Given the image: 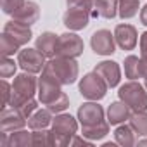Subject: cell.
Wrapping results in <instances>:
<instances>
[{
  "label": "cell",
  "mask_w": 147,
  "mask_h": 147,
  "mask_svg": "<svg viewBox=\"0 0 147 147\" xmlns=\"http://www.w3.org/2000/svg\"><path fill=\"white\" fill-rule=\"evenodd\" d=\"M144 80H145V88H147V76H145V78H144Z\"/></svg>",
  "instance_id": "8d00e7d4"
},
{
  "label": "cell",
  "mask_w": 147,
  "mask_h": 147,
  "mask_svg": "<svg viewBox=\"0 0 147 147\" xmlns=\"http://www.w3.org/2000/svg\"><path fill=\"white\" fill-rule=\"evenodd\" d=\"M2 97H4V106H2V109H4L5 106H9L11 97H12V85H9L5 80L2 82Z\"/></svg>",
  "instance_id": "836d02e7"
},
{
  "label": "cell",
  "mask_w": 147,
  "mask_h": 147,
  "mask_svg": "<svg viewBox=\"0 0 147 147\" xmlns=\"http://www.w3.org/2000/svg\"><path fill=\"white\" fill-rule=\"evenodd\" d=\"M78 131V121L71 114L59 113L52 119V130H50V142L54 147H66L71 144L73 137Z\"/></svg>",
  "instance_id": "7a4b0ae2"
},
{
  "label": "cell",
  "mask_w": 147,
  "mask_h": 147,
  "mask_svg": "<svg viewBox=\"0 0 147 147\" xmlns=\"http://www.w3.org/2000/svg\"><path fill=\"white\" fill-rule=\"evenodd\" d=\"M131 116V109L123 102H113L107 109V121L109 125H119V123H125L126 119H130Z\"/></svg>",
  "instance_id": "e0dca14e"
},
{
  "label": "cell",
  "mask_w": 147,
  "mask_h": 147,
  "mask_svg": "<svg viewBox=\"0 0 147 147\" xmlns=\"http://www.w3.org/2000/svg\"><path fill=\"white\" fill-rule=\"evenodd\" d=\"M107 83L104 82V78L97 73H88L85 75L80 82V94L82 97L88 99V100H100L106 97L107 94Z\"/></svg>",
  "instance_id": "5b68a950"
},
{
  "label": "cell",
  "mask_w": 147,
  "mask_h": 147,
  "mask_svg": "<svg viewBox=\"0 0 147 147\" xmlns=\"http://www.w3.org/2000/svg\"><path fill=\"white\" fill-rule=\"evenodd\" d=\"M83 40L76 33H62L57 38V50L55 57H71L76 59L83 54Z\"/></svg>",
  "instance_id": "8992f818"
},
{
  "label": "cell",
  "mask_w": 147,
  "mask_h": 147,
  "mask_svg": "<svg viewBox=\"0 0 147 147\" xmlns=\"http://www.w3.org/2000/svg\"><path fill=\"white\" fill-rule=\"evenodd\" d=\"M119 0H94V18L113 19L118 14Z\"/></svg>",
  "instance_id": "ac0fdd59"
},
{
  "label": "cell",
  "mask_w": 147,
  "mask_h": 147,
  "mask_svg": "<svg viewBox=\"0 0 147 147\" xmlns=\"http://www.w3.org/2000/svg\"><path fill=\"white\" fill-rule=\"evenodd\" d=\"M42 73H47L52 78H55L61 85H71L78 80L80 67L78 62L71 57H52L45 62Z\"/></svg>",
  "instance_id": "6da1fadb"
},
{
  "label": "cell",
  "mask_w": 147,
  "mask_h": 147,
  "mask_svg": "<svg viewBox=\"0 0 147 147\" xmlns=\"http://www.w3.org/2000/svg\"><path fill=\"white\" fill-rule=\"evenodd\" d=\"M61 87L62 85L55 78H52L50 75H47V73H42V76L38 78V100L43 106L52 104L62 94Z\"/></svg>",
  "instance_id": "ba28073f"
},
{
  "label": "cell",
  "mask_w": 147,
  "mask_h": 147,
  "mask_svg": "<svg viewBox=\"0 0 147 147\" xmlns=\"http://www.w3.org/2000/svg\"><path fill=\"white\" fill-rule=\"evenodd\" d=\"M135 135L137 133L130 125H121L114 131V140L123 147H131V145H135Z\"/></svg>",
  "instance_id": "7402d4cb"
},
{
  "label": "cell",
  "mask_w": 147,
  "mask_h": 147,
  "mask_svg": "<svg viewBox=\"0 0 147 147\" xmlns=\"http://www.w3.org/2000/svg\"><path fill=\"white\" fill-rule=\"evenodd\" d=\"M114 33H111L109 30H97L92 38H90V45L92 50L97 55H111L114 54Z\"/></svg>",
  "instance_id": "7c38bea8"
},
{
  "label": "cell",
  "mask_w": 147,
  "mask_h": 147,
  "mask_svg": "<svg viewBox=\"0 0 147 147\" xmlns=\"http://www.w3.org/2000/svg\"><path fill=\"white\" fill-rule=\"evenodd\" d=\"M140 61H142V71L145 78L147 76V31L140 35Z\"/></svg>",
  "instance_id": "1f68e13d"
},
{
  "label": "cell",
  "mask_w": 147,
  "mask_h": 147,
  "mask_svg": "<svg viewBox=\"0 0 147 147\" xmlns=\"http://www.w3.org/2000/svg\"><path fill=\"white\" fill-rule=\"evenodd\" d=\"M26 2V0H0V5H2V11L4 14H9L12 16L18 9L23 7V4Z\"/></svg>",
  "instance_id": "4dcf8cb0"
},
{
  "label": "cell",
  "mask_w": 147,
  "mask_h": 147,
  "mask_svg": "<svg viewBox=\"0 0 147 147\" xmlns=\"http://www.w3.org/2000/svg\"><path fill=\"white\" fill-rule=\"evenodd\" d=\"M33 145V131L26 130H16L9 133V147H31Z\"/></svg>",
  "instance_id": "603a6c76"
},
{
  "label": "cell",
  "mask_w": 147,
  "mask_h": 147,
  "mask_svg": "<svg viewBox=\"0 0 147 147\" xmlns=\"http://www.w3.org/2000/svg\"><path fill=\"white\" fill-rule=\"evenodd\" d=\"M109 133V121H102L95 126H88V128H82V135L90 138V140H100Z\"/></svg>",
  "instance_id": "cb8c5ba5"
},
{
  "label": "cell",
  "mask_w": 147,
  "mask_h": 147,
  "mask_svg": "<svg viewBox=\"0 0 147 147\" xmlns=\"http://www.w3.org/2000/svg\"><path fill=\"white\" fill-rule=\"evenodd\" d=\"M28 123V118L16 107H4L2 113H0V131H5V133H12L16 130L24 128Z\"/></svg>",
  "instance_id": "9c48e42d"
},
{
  "label": "cell",
  "mask_w": 147,
  "mask_h": 147,
  "mask_svg": "<svg viewBox=\"0 0 147 147\" xmlns=\"http://www.w3.org/2000/svg\"><path fill=\"white\" fill-rule=\"evenodd\" d=\"M140 23L147 26V5H144V9L140 11Z\"/></svg>",
  "instance_id": "e575fe53"
},
{
  "label": "cell",
  "mask_w": 147,
  "mask_h": 147,
  "mask_svg": "<svg viewBox=\"0 0 147 147\" xmlns=\"http://www.w3.org/2000/svg\"><path fill=\"white\" fill-rule=\"evenodd\" d=\"M114 40L118 43L119 49L123 50H133L137 47V42H138V33L135 30V26L131 24H118L114 28Z\"/></svg>",
  "instance_id": "4fadbf2b"
},
{
  "label": "cell",
  "mask_w": 147,
  "mask_h": 147,
  "mask_svg": "<svg viewBox=\"0 0 147 147\" xmlns=\"http://www.w3.org/2000/svg\"><path fill=\"white\" fill-rule=\"evenodd\" d=\"M137 145H138V147H142V145H147V140H138V142H137Z\"/></svg>",
  "instance_id": "d590c367"
},
{
  "label": "cell",
  "mask_w": 147,
  "mask_h": 147,
  "mask_svg": "<svg viewBox=\"0 0 147 147\" xmlns=\"http://www.w3.org/2000/svg\"><path fill=\"white\" fill-rule=\"evenodd\" d=\"M118 97L131 109V113L147 111V88L135 80H130L121 85L118 90Z\"/></svg>",
  "instance_id": "277c9868"
},
{
  "label": "cell",
  "mask_w": 147,
  "mask_h": 147,
  "mask_svg": "<svg viewBox=\"0 0 147 147\" xmlns=\"http://www.w3.org/2000/svg\"><path fill=\"white\" fill-rule=\"evenodd\" d=\"M140 7V0H119L118 4V16L121 19H130L137 16Z\"/></svg>",
  "instance_id": "d4e9b609"
},
{
  "label": "cell",
  "mask_w": 147,
  "mask_h": 147,
  "mask_svg": "<svg viewBox=\"0 0 147 147\" xmlns=\"http://www.w3.org/2000/svg\"><path fill=\"white\" fill-rule=\"evenodd\" d=\"M18 64L19 62H14V59H11V57H2V62H0V76L2 78L14 76Z\"/></svg>",
  "instance_id": "f1b7e54d"
},
{
  "label": "cell",
  "mask_w": 147,
  "mask_h": 147,
  "mask_svg": "<svg viewBox=\"0 0 147 147\" xmlns=\"http://www.w3.org/2000/svg\"><path fill=\"white\" fill-rule=\"evenodd\" d=\"M52 145L50 142V130H33V147H45Z\"/></svg>",
  "instance_id": "83f0119b"
},
{
  "label": "cell",
  "mask_w": 147,
  "mask_h": 147,
  "mask_svg": "<svg viewBox=\"0 0 147 147\" xmlns=\"http://www.w3.org/2000/svg\"><path fill=\"white\" fill-rule=\"evenodd\" d=\"M90 18H92V12L87 11V9H82V7H67V11L62 16V21H64V26L67 30H71V31H80V30H85L88 26Z\"/></svg>",
  "instance_id": "30bf717a"
},
{
  "label": "cell",
  "mask_w": 147,
  "mask_h": 147,
  "mask_svg": "<svg viewBox=\"0 0 147 147\" xmlns=\"http://www.w3.org/2000/svg\"><path fill=\"white\" fill-rule=\"evenodd\" d=\"M47 107H49L52 113L59 114V113H62V111H66V109L69 107V99H67V95L62 92V94H61V95H59V97L52 102V104H49Z\"/></svg>",
  "instance_id": "f546056e"
},
{
  "label": "cell",
  "mask_w": 147,
  "mask_h": 147,
  "mask_svg": "<svg viewBox=\"0 0 147 147\" xmlns=\"http://www.w3.org/2000/svg\"><path fill=\"white\" fill-rule=\"evenodd\" d=\"M52 111L47 109H36L30 118H28V126L31 130H43L49 125H52Z\"/></svg>",
  "instance_id": "ffe728a7"
},
{
  "label": "cell",
  "mask_w": 147,
  "mask_h": 147,
  "mask_svg": "<svg viewBox=\"0 0 147 147\" xmlns=\"http://www.w3.org/2000/svg\"><path fill=\"white\" fill-rule=\"evenodd\" d=\"M130 126L135 130L137 135L145 137L147 135V113L145 111L131 113V116H130Z\"/></svg>",
  "instance_id": "484cf974"
},
{
  "label": "cell",
  "mask_w": 147,
  "mask_h": 147,
  "mask_svg": "<svg viewBox=\"0 0 147 147\" xmlns=\"http://www.w3.org/2000/svg\"><path fill=\"white\" fill-rule=\"evenodd\" d=\"M19 49H21V45L11 35H7L4 31L2 33V38H0V52H2V57H11L16 52H19Z\"/></svg>",
  "instance_id": "4316f807"
},
{
  "label": "cell",
  "mask_w": 147,
  "mask_h": 147,
  "mask_svg": "<svg viewBox=\"0 0 147 147\" xmlns=\"http://www.w3.org/2000/svg\"><path fill=\"white\" fill-rule=\"evenodd\" d=\"M4 31L7 33V35H11L21 47L23 45H26L30 40H31V36H33V31H31V28L28 26V24H23V23H19V21H16V19H12V21H9L5 26H4Z\"/></svg>",
  "instance_id": "9a60e30c"
},
{
  "label": "cell",
  "mask_w": 147,
  "mask_h": 147,
  "mask_svg": "<svg viewBox=\"0 0 147 147\" xmlns=\"http://www.w3.org/2000/svg\"><path fill=\"white\" fill-rule=\"evenodd\" d=\"M57 38L59 35H54L50 31H45L42 33L38 38H36V49L49 59L55 57V50H57Z\"/></svg>",
  "instance_id": "d6986e66"
},
{
  "label": "cell",
  "mask_w": 147,
  "mask_h": 147,
  "mask_svg": "<svg viewBox=\"0 0 147 147\" xmlns=\"http://www.w3.org/2000/svg\"><path fill=\"white\" fill-rule=\"evenodd\" d=\"M35 92H38V80L33 76V73H21L12 82V97L9 106L11 107H19L26 100L33 99Z\"/></svg>",
  "instance_id": "3957f363"
},
{
  "label": "cell",
  "mask_w": 147,
  "mask_h": 147,
  "mask_svg": "<svg viewBox=\"0 0 147 147\" xmlns=\"http://www.w3.org/2000/svg\"><path fill=\"white\" fill-rule=\"evenodd\" d=\"M45 55L35 47V49H23L18 52V62H19V67L26 73H40L43 67H45Z\"/></svg>",
  "instance_id": "52a82bcc"
},
{
  "label": "cell",
  "mask_w": 147,
  "mask_h": 147,
  "mask_svg": "<svg viewBox=\"0 0 147 147\" xmlns=\"http://www.w3.org/2000/svg\"><path fill=\"white\" fill-rule=\"evenodd\" d=\"M78 121H80L82 128H88V126H95V125L102 123L104 121V109H102V106H99L94 100L85 102L78 109Z\"/></svg>",
  "instance_id": "8fae6325"
},
{
  "label": "cell",
  "mask_w": 147,
  "mask_h": 147,
  "mask_svg": "<svg viewBox=\"0 0 147 147\" xmlns=\"http://www.w3.org/2000/svg\"><path fill=\"white\" fill-rule=\"evenodd\" d=\"M18 109H19V111H21V113H23L26 118H30V116H31V114H33V113L38 109V102H36L35 99H30V100H26L23 106H19Z\"/></svg>",
  "instance_id": "d6a6232c"
},
{
  "label": "cell",
  "mask_w": 147,
  "mask_h": 147,
  "mask_svg": "<svg viewBox=\"0 0 147 147\" xmlns=\"http://www.w3.org/2000/svg\"><path fill=\"white\" fill-rule=\"evenodd\" d=\"M97 75H100L104 78V82L107 83V87H118L119 85V80H121V69H119V64L114 62V61H102L95 66L94 69Z\"/></svg>",
  "instance_id": "5bb4252c"
},
{
  "label": "cell",
  "mask_w": 147,
  "mask_h": 147,
  "mask_svg": "<svg viewBox=\"0 0 147 147\" xmlns=\"http://www.w3.org/2000/svg\"><path fill=\"white\" fill-rule=\"evenodd\" d=\"M38 18H40V7H38L36 2H31V0L24 2L23 7L18 9V11L12 14V19L19 21V23H23V24H28V26L35 24V23L38 21Z\"/></svg>",
  "instance_id": "2e32d148"
},
{
  "label": "cell",
  "mask_w": 147,
  "mask_h": 147,
  "mask_svg": "<svg viewBox=\"0 0 147 147\" xmlns=\"http://www.w3.org/2000/svg\"><path fill=\"white\" fill-rule=\"evenodd\" d=\"M125 76L128 80H138L144 78V71H142V61L137 55H128L125 57Z\"/></svg>",
  "instance_id": "44dd1931"
}]
</instances>
